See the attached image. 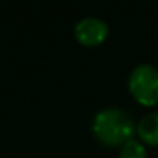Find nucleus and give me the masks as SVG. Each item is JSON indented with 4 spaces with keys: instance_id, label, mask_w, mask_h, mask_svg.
Listing matches in <instances>:
<instances>
[{
    "instance_id": "obj_1",
    "label": "nucleus",
    "mask_w": 158,
    "mask_h": 158,
    "mask_svg": "<svg viewBox=\"0 0 158 158\" xmlns=\"http://www.w3.org/2000/svg\"><path fill=\"white\" fill-rule=\"evenodd\" d=\"M94 136L107 146H123L133 138L134 121L124 109L106 107L95 112L92 119Z\"/></svg>"
},
{
    "instance_id": "obj_2",
    "label": "nucleus",
    "mask_w": 158,
    "mask_h": 158,
    "mask_svg": "<svg viewBox=\"0 0 158 158\" xmlns=\"http://www.w3.org/2000/svg\"><path fill=\"white\" fill-rule=\"evenodd\" d=\"M133 97L143 106L158 102V68L151 63H139L129 73L127 80Z\"/></svg>"
},
{
    "instance_id": "obj_3",
    "label": "nucleus",
    "mask_w": 158,
    "mask_h": 158,
    "mask_svg": "<svg viewBox=\"0 0 158 158\" xmlns=\"http://www.w3.org/2000/svg\"><path fill=\"white\" fill-rule=\"evenodd\" d=\"M109 34V26L100 17H83L75 24V36L82 44H100Z\"/></svg>"
},
{
    "instance_id": "obj_4",
    "label": "nucleus",
    "mask_w": 158,
    "mask_h": 158,
    "mask_svg": "<svg viewBox=\"0 0 158 158\" xmlns=\"http://www.w3.org/2000/svg\"><path fill=\"white\" fill-rule=\"evenodd\" d=\"M138 134L148 144H158V110L144 114L138 123Z\"/></svg>"
},
{
    "instance_id": "obj_5",
    "label": "nucleus",
    "mask_w": 158,
    "mask_h": 158,
    "mask_svg": "<svg viewBox=\"0 0 158 158\" xmlns=\"http://www.w3.org/2000/svg\"><path fill=\"white\" fill-rule=\"evenodd\" d=\"M119 158H146V148L141 141L131 138L121 146Z\"/></svg>"
}]
</instances>
